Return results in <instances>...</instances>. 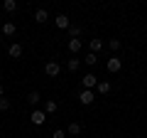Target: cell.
I'll return each instance as SVG.
<instances>
[{
    "instance_id": "1",
    "label": "cell",
    "mask_w": 147,
    "mask_h": 138,
    "mask_svg": "<svg viewBox=\"0 0 147 138\" xmlns=\"http://www.w3.org/2000/svg\"><path fill=\"white\" fill-rule=\"evenodd\" d=\"M105 69H108L110 74H115V72H120V69H123V59H120V57H110L108 62H105Z\"/></svg>"
},
{
    "instance_id": "2",
    "label": "cell",
    "mask_w": 147,
    "mask_h": 138,
    "mask_svg": "<svg viewBox=\"0 0 147 138\" xmlns=\"http://www.w3.org/2000/svg\"><path fill=\"white\" fill-rule=\"evenodd\" d=\"M59 72H61L59 62H47V64H44V74H47V77H59Z\"/></svg>"
},
{
    "instance_id": "3",
    "label": "cell",
    "mask_w": 147,
    "mask_h": 138,
    "mask_svg": "<svg viewBox=\"0 0 147 138\" xmlns=\"http://www.w3.org/2000/svg\"><path fill=\"white\" fill-rule=\"evenodd\" d=\"M93 99H96V96H93V91H91V89H84V91L79 94V101L84 104V106H91V104H93Z\"/></svg>"
},
{
    "instance_id": "4",
    "label": "cell",
    "mask_w": 147,
    "mask_h": 138,
    "mask_svg": "<svg viewBox=\"0 0 147 138\" xmlns=\"http://www.w3.org/2000/svg\"><path fill=\"white\" fill-rule=\"evenodd\" d=\"M30 118H32V123H34V126H42V123L47 121V113H44V111H37V109H34Z\"/></svg>"
},
{
    "instance_id": "5",
    "label": "cell",
    "mask_w": 147,
    "mask_h": 138,
    "mask_svg": "<svg viewBox=\"0 0 147 138\" xmlns=\"http://www.w3.org/2000/svg\"><path fill=\"white\" fill-rule=\"evenodd\" d=\"M81 84H84V89H91V91H93V86H98V79H96L93 74H86L84 79H81Z\"/></svg>"
},
{
    "instance_id": "6",
    "label": "cell",
    "mask_w": 147,
    "mask_h": 138,
    "mask_svg": "<svg viewBox=\"0 0 147 138\" xmlns=\"http://www.w3.org/2000/svg\"><path fill=\"white\" fill-rule=\"evenodd\" d=\"M54 22H57L59 30H69V27H71V22H69L66 15H57V17H54Z\"/></svg>"
},
{
    "instance_id": "7",
    "label": "cell",
    "mask_w": 147,
    "mask_h": 138,
    "mask_svg": "<svg viewBox=\"0 0 147 138\" xmlns=\"http://www.w3.org/2000/svg\"><path fill=\"white\" fill-rule=\"evenodd\" d=\"M7 54H10L12 59H20V57H22V44L12 42V44H10V49H7Z\"/></svg>"
},
{
    "instance_id": "8",
    "label": "cell",
    "mask_w": 147,
    "mask_h": 138,
    "mask_svg": "<svg viewBox=\"0 0 147 138\" xmlns=\"http://www.w3.org/2000/svg\"><path fill=\"white\" fill-rule=\"evenodd\" d=\"M47 20H49V12L44 8H37L34 10V22H47Z\"/></svg>"
},
{
    "instance_id": "9",
    "label": "cell",
    "mask_w": 147,
    "mask_h": 138,
    "mask_svg": "<svg viewBox=\"0 0 147 138\" xmlns=\"http://www.w3.org/2000/svg\"><path fill=\"white\" fill-rule=\"evenodd\" d=\"M57 109H59V104H57L54 99L44 101V113H47V116H49V113H57Z\"/></svg>"
},
{
    "instance_id": "10",
    "label": "cell",
    "mask_w": 147,
    "mask_h": 138,
    "mask_svg": "<svg viewBox=\"0 0 147 138\" xmlns=\"http://www.w3.org/2000/svg\"><path fill=\"white\" fill-rule=\"evenodd\" d=\"M103 47H105V44H103V40H91V42H88V49H91L93 54H98Z\"/></svg>"
},
{
    "instance_id": "11",
    "label": "cell",
    "mask_w": 147,
    "mask_h": 138,
    "mask_svg": "<svg viewBox=\"0 0 147 138\" xmlns=\"http://www.w3.org/2000/svg\"><path fill=\"white\" fill-rule=\"evenodd\" d=\"M39 101H42V96H39V91H30V96H27V104H30V106H37Z\"/></svg>"
},
{
    "instance_id": "12",
    "label": "cell",
    "mask_w": 147,
    "mask_h": 138,
    "mask_svg": "<svg viewBox=\"0 0 147 138\" xmlns=\"http://www.w3.org/2000/svg\"><path fill=\"white\" fill-rule=\"evenodd\" d=\"M66 47H69V52H71V54H76V52H79V49H81V40H69V44H66Z\"/></svg>"
},
{
    "instance_id": "13",
    "label": "cell",
    "mask_w": 147,
    "mask_h": 138,
    "mask_svg": "<svg viewBox=\"0 0 147 138\" xmlns=\"http://www.w3.org/2000/svg\"><path fill=\"white\" fill-rule=\"evenodd\" d=\"M69 133H71V138H76V136H81V123H76V121H71V123H69Z\"/></svg>"
},
{
    "instance_id": "14",
    "label": "cell",
    "mask_w": 147,
    "mask_h": 138,
    "mask_svg": "<svg viewBox=\"0 0 147 138\" xmlns=\"http://www.w3.org/2000/svg\"><path fill=\"white\" fill-rule=\"evenodd\" d=\"M3 35H5V37H12V35H15V22H5V25H3Z\"/></svg>"
},
{
    "instance_id": "15",
    "label": "cell",
    "mask_w": 147,
    "mask_h": 138,
    "mask_svg": "<svg viewBox=\"0 0 147 138\" xmlns=\"http://www.w3.org/2000/svg\"><path fill=\"white\" fill-rule=\"evenodd\" d=\"M79 67H81V59H76V57H71V59L66 62V69H69V72H76Z\"/></svg>"
},
{
    "instance_id": "16",
    "label": "cell",
    "mask_w": 147,
    "mask_h": 138,
    "mask_svg": "<svg viewBox=\"0 0 147 138\" xmlns=\"http://www.w3.org/2000/svg\"><path fill=\"white\" fill-rule=\"evenodd\" d=\"M84 62L88 64V67H96V62H98V54H93V52H88V54H86V57H84Z\"/></svg>"
},
{
    "instance_id": "17",
    "label": "cell",
    "mask_w": 147,
    "mask_h": 138,
    "mask_svg": "<svg viewBox=\"0 0 147 138\" xmlns=\"http://www.w3.org/2000/svg\"><path fill=\"white\" fill-rule=\"evenodd\" d=\"M96 89H98V94H108V91H110V81H98Z\"/></svg>"
},
{
    "instance_id": "18",
    "label": "cell",
    "mask_w": 147,
    "mask_h": 138,
    "mask_svg": "<svg viewBox=\"0 0 147 138\" xmlns=\"http://www.w3.org/2000/svg\"><path fill=\"white\" fill-rule=\"evenodd\" d=\"M3 8H5L7 12H15V10H17V3H15V0H5V3H3Z\"/></svg>"
},
{
    "instance_id": "19",
    "label": "cell",
    "mask_w": 147,
    "mask_h": 138,
    "mask_svg": "<svg viewBox=\"0 0 147 138\" xmlns=\"http://www.w3.org/2000/svg\"><path fill=\"white\" fill-rule=\"evenodd\" d=\"M69 32H71V37H74V40H79V35H81V25H71V27H69Z\"/></svg>"
},
{
    "instance_id": "20",
    "label": "cell",
    "mask_w": 147,
    "mask_h": 138,
    "mask_svg": "<svg viewBox=\"0 0 147 138\" xmlns=\"http://www.w3.org/2000/svg\"><path fill=\"white\" fill-rule=\"evenodd\" d=\"M108 47H110V52H118V49H120V40H110Z\"/></svg>"
},
{
    "instance_id": "21",
    "label": "cell",
    "mask_w": 147,
    "mask_h": 138,
    "mask_svg": "<svg viewBox=\"0 0 147 138\" xmlns=\"http://www.w3.org/2000/svg\"><path fill=\"white\" fill-rule=\"evenodd\" d=\"M7 109H10V99L3 96V99H0V111H7Z\"/></svg>"
},
{
    "instance_id": "22",
    "label": "cell",
    "mask_w": 147,
    "mask_h": 138,
    "mask_svg": "<svg viewBox=\"0 0 147 138\" xmlns=\"http://www.w3.org/2000/svg\"><path fill=\"white\" fill-rule=\"evenodd\" d=\"M54 138H64V131H54Z\"/></svg>"
},
{
    "instance_id": "23",
    "label": "cell",
    "mask_w": 147,
    "mask_h": 138,
    "mask_svg": "<svg viewBox=\"0 0 147 138\" xmlns=\"http://www.w3.org/2000/svg\"><path fill=\"white\" fill-rule=\"evenodd\" d=\"M3 96H5V86L0 84V99H3Z\"/></svg>"
},
{
    "instance_id": "24",
    "label": "cell",
    "mask_w": 147,
    "mask_h": 138,
    "mask_svg": "<svg viewBox=\"0 0 147 138\" xmlns=\"http://www.w3.org/2000/svg\"><path fill=\"white\" fill-rule=\"evenodd\" d=\"M0 44H3V37H0Z\"/></svg>"
},
{
    "instance_id": "25",
    "label": "cell",
    "mask_w": 147,
    "mask_h": 138,
    "mask_svg": "<svg viewBox=\"0 0 147 138\" xmlns=\"http://www.w3.org/2000/svg\"><path fill=\"white\" fill-rule=\"evenodd\" d=\"M0 79H3V74H0Z\"/></svg>"
},
{
    "instance_id": "26",
    "label": "cell",
    "mask_w": 147,
    "mask_h": 138,
    "mask_svg": "<svg viewBox=\"0 0 147 138\" xmlns=\"http://www.w3.org/2000/svg\"><path fill=\"white\" fill-rule=\"evenodd\" d=\"M0 133H3V128H0Z\"/></svg>"
}]
</instances>
